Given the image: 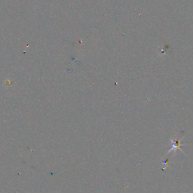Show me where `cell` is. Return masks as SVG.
<instances>
[{"mask_svg": "<svg viewBox=\"0 0 193 193\" xmlns=\"http://www.w3.org/2000/svg\"><path fill=\"white\" fill-rule=\"evenodd\" d=\"M171 141L174 142V145H173V149H179L180 148V141L178 140H174L172 139Z\"/></svg>", "mask_w": 193, "mask_h": 193, "instance_id": "cell-1", "label": "cell"}]
</instances>
